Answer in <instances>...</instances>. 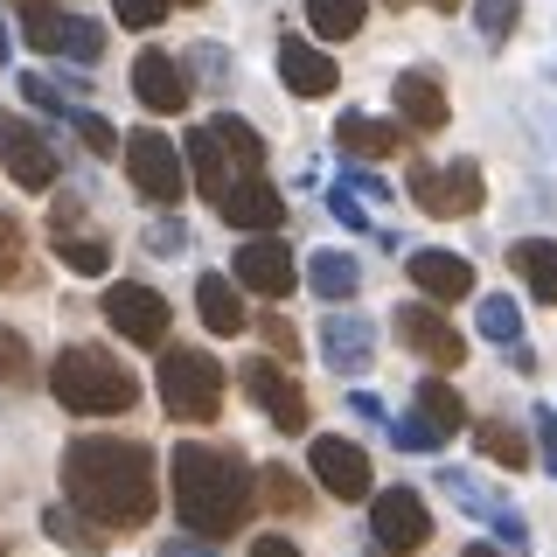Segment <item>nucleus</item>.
<instances>
[{
  "label": "nucleus",
  "mask_w": 557,
  "mask_h": 557,
  "mask_svg": "<svg viewBox=\"0 0 557 557\" xmlns=\"http://www.w3.org/2000/svg\"><path fill=\"white\" fill-rule=\"evenodd\" d=\"M307 286L313 293H321V300H356V286H362V265H356V258H348V251H313L307 258Z\"/></svg>",
  "instance_id": "obj_25"
},
{
  "label": "nucleus",
  "mask_w": 557,
  "mask_h": 557,
  "mask_svg": "<svg viewBox=\"0 0 557 557\" xmlns=\"http://www.w3.org/2000/svg\"><path fill=\"white\" fill-rule=\"evenodd\" d=\"M440 487H446L453 502H460L467 516H481V522H495L502 509H509V502H502V495H487V487H481L474 474H460V467H446V474H440Z\"/></svg>",
  "instance_id": "obj_30"
},
{
  "label": "nucleus",
  "mask_w": 557,
  "mask_h": 557,
  "mask_svg": "<svg viewBox=\"0 0 557 557\" xmlns=\"http://www.w3.org/2000/svg\"><path fill=\"white\" fill-rule=\"evenodd\" d=\"M278 84H286L293 98H327V91L342 84V70H335V57H327L321 42L286 35V42H278Z\"/></svg>",
  "instance_id": "obj_17"
},
{
  "label": "nucleus",
  "mask_w": 557,
  "mask_h": 557,
  "mask_svg": "<svg viewBox=\"0 0 557 557\" xmlns=\"http://www.w3.org/2000/svg\"><path fill=\"white\" fill-rule=\"evenodd\" d=\"M411 418H418V425H432V432H440V446L453 440V432H460L467 425V405H460V391H453V383H440V376H425V383H418V397H411Z\"/></svg>",
  "instance_id": "obj_24"
},
{
  "label": "nucleus",
  "mask_w": 557,
  "mask_h": 557,
  "mask_svg": "<svg viewBox=\"0 0 557 557\" xmlns=\"http://www.w3.org/2000/svg\"><path fill=\"white\" fill-rule=\"evenodd\" d=\"M265 342H272V356H300V348H293V327L278 321V313H272V321H265Z\"/></svg>",
  "instance_id": "obj_49"
},
{
  "label": "nucleus",
  "mask_w": 557,
  "mask_h": 557,
  "mask_svg": "<svg viewBox=\"0 0 557 557\" xmlns=\"http://www.w3.org/2000/svg\"><path fill=\"white\" fill-rule=\"evenodd\" d=\"M495 536H502V544H522L530 530H522V516H516V509H502V516H495Z\"/></svg>",
  "instance_id": "obj_51"
},
{
  "label": "nucleus",
  "mask_w": 557,
  "mask_h": 557,
  "mask_svg": "<svg viewBox=\"0 0 557 557\" xmlns=\"http://www.w3.org/2000/svg\"><path fill=\"white\" fill-rule=\"evenodd\" d=\"M481 335L502 342V348H516V342H522V313H516V300L487 293V300H481Z\"/></svg>",
  "instance_id": "obj_33"
},
{
  "label": "nucleus",
  "mask_w": 557,
  "mask_h": 557,
  "mask_svg": "<svg viewBox=\"0 0 557 557\" xmlns=\"http://www.w3.org/2000/svg\"><path fill=\"white\" fill-rule=\"evenodd\" d=\"M244 174H265V139L244 126V119L216 112L209 126L188 133V182H196L209 202H223Z\"/></svg>",
  "instance_id": "obj_4"
},
{
  "label": "nucleus",
  "mask_w": 557,
  "mask_h": 557,
  "mask_svg": "<svg viewBox=\"0 0 557 557\" xmlns=\"http://www.w3.org/2000/svg\"><path fill=\"white\" fill-rule=\"evenodd\" d=\"M370 536H376V550H391V557H411V550L432 544V516H425V502H418V487H383L370 502Z\"/></svg>",
  "instance_id": "obj_9"
},
{
  "label": "nucleus",
  "mask_w": 557,
  "mask_h": 557,
  "mask_svg": "<svg viewBox=\"0 0 557 557\" xmlns=\"http://www.w3.org/2000/svg\"><path fill=\"white\" fill-rule=\"evenodd\" d=\"M126 182H133L147 202L174 209V202H182V188H188V153H174L168 133L139 126V133L126 139Z\"/></svg>",
  "instance_id": "obj_6"
},
{
  "label": "nucleus",
  "mask_w": 557,
  "mask_h": 557,
  "mask_svg": "<svg viewBox=\"0 0 557 557\" xmlns=\"http://www.w3.org/2000/svg\"><path fill=\"white\" fill-rule=\"evenodd\" d=\"M49 391H57L63 411L77 418H119L139 405V376L112 348H91V342H70L57 362H49Z\"/></svg>",
  "instance_id": "obj_3"
},
{
  "label": "nucleus",
  "mask_w": 557,
  "mask_h": 557,
  "mask_svg": "<svg viewBox=\"0 0 557 557\" xmlns=\"http://www.w3.org/2000/svg\"><path fill=\"white\" fill-rule=\"evenodd\" d=\"M432 8H440V14H453V8H460V0H432Z\"/></svg>",
  "instance_id": "obj_53"
},
{
  "label": "nucleus",
  "mask_w": 557,
  "mask_h": 557,
  "mask_svg": "<svg viewBox=\"0 0 557 557\" xmlns=\"http://www.w3.org/2000/svg\"><path fill=\"white\" fill-rule=\"evenodd\" d=\"M516 22H522V0H474V28H481V42H487V49L509 42Z\"/></svg>",
  "instance_id": "obj_32"
},
{
  "label": "nucleus",
  "mask_w": 557,
  "mask_h": 557,
  "mask_svg": "<svg viewBox=\"0 0 557 557\" xmlns=\"http://www.w3.org/2000/svg\"><path fill=\"white\" fill-rule=\"evenodd\" d=\"M391 98H397V126H405V133H440L453 119V104H446V91H440L432 70H397Z\"/></svg>",
  "instance_id": "obj_18"
},
{
  "label": "nucleus",
  "mask_w": 557,
  "mask_h": 557,
  "mask_svg": "<svg viewBox=\"0 0 557 557\" xmlns=\"http://www.w3.org/2000/svg\"><path fill=\"white\" fill-rule=\"evenodd\" d=\"M536 453H544V467L557 474V411L550 405H536Z\"/></svg>",
  "instance_id": "obj_45"
},
{
  "label": "nucleus",
  "mask_w": 557,
  "mask_h": 557,
  "mask_svg": "<svg viewBox=\"0 0 557 557\" xmlns=\"http://www.w3.org/2000/svg\"><path fill=\"white\" fill-rule=\"evenodd\" d=\"M550 84H557V63H550Z\"/></svg>",
  "instance_id": "obj_55"
},
{
  "label": "nucleus",
  "mask_w": 557,
  "mask_h": 557,
  "mask_svg": "<svg viewBox=\"0 0 557 557\" xmlns=\"http://www.w3.org/2000/svg\"><path fill=\"white\" fill-rule=\"evenodd\" d=\"M104 321H112L133 348L168 342V300L153 286H139V278H119V286L104 293Z\"/></svg>",
  "instance_id": "obj_10"
},
{
  "label": "nucleus",
  "mask_w": 557,
  "mask_h": 557,
  "mask_svg": "<svg viewBox=\"0 0 557 557\" xmlns=\"http://www.w3.org/2000/svg\"><path fill=\"white\" fill-rule=\"evenodd\" d=\"M22 8V35H28V49H42V57H63V28H70V14L57 8V0H14Z\"/></svg>",
  "instance_id": "obj_28"
},
{
  "label": "nucleus",
  "mask_w": 557,
  "mask_h": 557,
  "mask_svg": "<svg viewBox=\"0 0 557 557\" xmlns=\"http://www.w3.org/2000/svg\"><path fill=\"white\" fill-rule=\"evenodd\" d=\"M196 313L209 321V335H244V321H251L244 300H237V286L223 272H202L196 278Z\"/></svg>",
  "instance_id": "obj_22"
},
{
  "label": "nucleus",
  "mask_w": 557,
  "mask_h": 557,
  "mask_svg": "<svg viewBox=\"0 0 557 557\" xmlns=\"http://www.w3.org/2000/svg\"><path fill=\"white\" fill-rule=\"evenodd\" d=\"M147 251H153V258H182V251H188V223H182V216H153V223H147Z\"/></svg>",
  "instance_id": "obj_40"
},
{
  "label": "nucleus",
  "mask_w": 557,
  "mask_h": 557,
  "mask_svg": "<svg viewBox=\"0 0 557 557\" xmlns=\"http://www.w3.org/2000/svg\"><path fill=\"white\" fill-rule=\"evenodd\" d=\"M57 258H63L70 272L98 278L104 265H112V244H104V237H77V231H57Z\"/></svg>",
  "instance_id": "obj_31"
},
{
  "label": "nucleus",
  "mask_w": 557,
  "mask_h": 557,
  "mask_svg": "<svg viewBox=\"0 0 557 557\" xmlns=\"http://www.w3.org/2000/svg\"><path fill=\"white\" fill-rule=\"evenodd\" d=\"M161 405L182 425H209L223 411V362L209 348H168L161 356Z\"/></svg>",
  "instance_id": "obj_5"
},
{
  "label": "nucleus",
  "mask_w": 557,
  "mask_h": 557,
  "mask_svg": "<svg viewBox=\"0 0 557 557\" xmlns=\"http://www.w3.org/2000/svg\"><path fill=\"white\" fill-rule=\"evenodd\" d=\"M362 14H370V0H307V22L321 42H348V35H362Z\"/></svg>",
  "instance_id": "obj_29"
},
{
  "label": "nucleus",
  "mask_w": 557,
  "mask_h": 557,
  "mask_svg": "<svg viewBox=\"0 0 557 557\" xmlns=\"http://www.w3.org/2000/svg\"><path fill=\"white\" fill-rule=\"evenodd\" d=\"M35 376V356H28V342L14 335V327H0V383H28Z\"/></svg>",
  "instance_id": "obj_38"
},
{
  "label": "nucleus",
  "mask_w": 557,
  "mask_h": 557,
  "mask_svg": "<svg viewBox=\"0 0 557 557\" xmlns=\"http://www.w3.org/2000/svg\"><path fill=\"white\" fill-rule=\"evenodd\" d=\"M22 91H28V104H42V112H77V104H70L77 84H57V77H42V70H22Z\"/></svg>",
  "instance_id": "obj_36"
},
{
  "label": "nucleus",
  "mask_w": 557,
  "mask_h": 557,
  "mask_svg": "<svg viewBox=\"0 0 557 557\" xmlns=\"http://www.w3.org/2000/svg\"><path fill=\"white\" fill-rule=\"evenodd\" d=\"M42 536H49V544H63V550H77V557H98L112 530H98V522H77V509H70V502H57V509H42Z\"/></svg>",
  "instance_id": "obj_27"
},
{
  "label": "nucleus",
  "mask_w": 557,
  "mask_h": 557,
  "mask_svg": "<svg viewBox=\"0 0 557 557\" xmlns=\"http://www.w3.org/2000/svg\"><path fill=\"white\" fill-rule=\"evenodd\" d=\"M467 557H509V550H487V544H467Z\"/></svg>",
  "instance_id": "obj_52"
},
{
  "label": "nucleus",
  "mask_w": 557,
  "mask_h": 557,
  "mask_svg": "<svg viewBox=\"0 0 557 557\" xmlns=\"http://www.w3.org/2000/svg\"><path fill=\"white\" fill-rule=\"evenodd\" d=\"M188 70H196L202 84H216V91L237 77V70H231V49H223V42H196V49H188Z\"/></svg>",
  "instance_id": "obj_37"
},
{
  "label": "nucleus",
  "mask_w": 557,
  "mask_h": 557,
  "mask_svg": "<svg viewBox=\"0 0 557 557\" xmlns=\"http://www.w3.org/2000/svg\"><path fill=\"white\" fill-rule=\"evenodd\" d=\"M397 342L411 348V356H425L432 370H460V356H467V342H460V327L446 321V313H432L425 300H411V307H397Z\"/></svg>",
  "instance_id": "obj_12"
},
{
  "label": "nucleus",
  "mask_w": 557,
  "mask_h": 557,
  "mask_svg": "<svg viewBox=\"0 0 557 557\" xmlns=\"http://www.w3.org/2000/svg\"><path fill=\"white\" fill-rule=\"evenodd\" d=\"M63 57H70V63H98V57H104V28H98V22H84V14H70V28H63Z\"/></svg>",
  "instance_id": "obj_35"
},
{
  "label": "nucleus",
  "mask_w": 557,
  "mask_h": 557,
  "mask_svg": "<svg viewBox=\"0 0 557 557\" xmlns=\"http://www.w3.org/2000/svg\"><path fill=\"white\" fill-rule=\"evenodd\" d=\"M327 209L348 223V231H370V209H362V196L356 188H327Z\"/></svg>",
  "instance_id": "obj_42"
},
{
  "label": "nucleus",
  "mask_w": 557,
  "mask_h": 557,
  "mask_svg": "<svg viewBox=\"0 0 557 557\" xmlns=\"http://www.w3.org/2000/svg\"><path fill=\"white\" fill-rule=\"evenodd\" d=\"M405 272H411V286L425 293L432 307H453V300H467V293H474V265H467V258H453V251H411Z\"/></svg>",
  "instance_id": "obj_20"
},
{
  "label": "nucleus",
  "mask_w": 557,
  "mask_h": 557,
  "mask_svg": "<svg viewBox=\"0 0 557 557\" xmlns=\"http://www.w3.org/2000/svg\"><path fill=\"white\" fill-rule=\"evenodd\" d=\"M321 362L335 376H362L376 362V321H362V313H327L321 321Z\"/></svg>",
  "instance_id": "obj_16"
},
{
  "label": "nucleus",
  "mask_w": 557,
  "mask_h": 557,
  "mask_svg": "<svg viewBox=\"0 0 557 557\" xmlns=\"http://www.w3.org/2000/svg\"><path fill=\"white\" fill-rule=\"evenodd\" d=\"M182 8H202V0H182Z\"/></svg>",
  "instance_id": "obj_54"
},
{
  "label": "nucleus",
  "mask_w": 557,
  "mask_h": 557,
  "mask_svg": "<svg viewBox=\"0 0 557 557\" xmlns=\"http://www.w3.org/2000/svg\"><path fill=\"white\" fill-rule=\"evenodd\" d=\"M133 98L147 104V112L174 119L188 98H196V77H188V63H174L168 49H139L133 57Z\"/></svg>",
  "instance_id": "obj_11"
},
{
  "label": "nucleus",
  "mask_w": 557,
  "mask_h": 557,
  "mask_svg": "<svg viewBox=\"0 0 557 557\" xmlns=\"http://www.w3.org/2000/svg\"><path fill=\"white\" fill-rule=\"evenodd\" d=\"M0 168H8V182H22L28 196H49L57 174H63V153L35 119H8V126H0Z\"/></svg>",
  "instance_id": "obj_7"
},
{
  "label": "nucleus",
  "mask_w": 557,
  "mask_h": 557,
  "mask_svg": "<svg viewBox=\"0 0 557 557\" xmlns=\"http://www.w3.org/2000/svg\"><path fill=\"white\" fill-rule=\"evenodd\" d=\"M307 467H313V481H321L335 502H362V495H370V453H362L356 440L321 432V440H313V453H307Z\"/></svg>",
  "instance_id": "obj_13"
},
{
  "label": "nucleus",
  "mask_w": 557,
  "mask_h": 557,
  "mask_svg": "<svg viewBox=\"0 0 557 557\" xmlns=\"http://www.w3.org/2000/svg\"><path fill=\"white\" fill-rule=\"evenodd\" d=\"M258 495H265L278 516H307V487L293 481L286 467H265V474H258Z\"/></svg>",
  "instance_id": "obj_34"
},
{
  "label": "nucleus",
  "mask_w": 557,
  "mask_h": 557,
  "mask_svg": "<svg viewBox=\"0 0 557 557\" xmlns=\"http://www.w3.org/2000/svg\"><path fill=\"white\" fill-rule=\"evenodd\" d=\"M244 391H251V405L265 411L278 432H307V391L278 370V362H244Z\"/></svg>",
  "instance_id": "obj_14"
},
{
  "label": "nucleus",
  "mask_w": 557,
  "mask_h": 557,
  "mask_svg": "<svg viewBox=\"0 0 557 557\" xmlns=\"http://www.w3.org/2000/svg\"><path fill=\"white\" fill-rule=\"evenodd\" d=\"M63 502L98 530H147L161 481L139 440H70L63 446Z\"/></svg>",
  "instance_id": "obj_1"
},
{
  "label": "nucleus",
  "mask_w": 557,
  "mask_h": 557,
  "mask_svg": "<svg viewBox=\"0 0 557 557\" xmlns=\"http://www.w3.org/2000/svg\"><path fill=\"white\" fill-rule=\"evenodd\" d=\"M348 411H356V418H362V425H383V405H376V397H370V391H356V397H348Z\"/></svg>",
  "instance_id": "obj_50"
},
{
  "label": "nucleus",
  "mask_w": 557,
  "mask_h": 557,
  "mask_svg": "<svg viewBox=\"0 0 557 557\" xmlns=\"http://www.w3.org/2000/svg\"><path fill=\"white\" fill-rule=\"evenodd\" d=\"M411 202L425 216H474L487 202V182L474 161H453V168H411Z\"/></svg>",
  "instance_id": "obj_8"
},
{
  "label": "nucleus",
  "mask_w": 557,
  "mask_h": 557,
  "mask_svg": "<svg viewBox=\"0 0 557 557\" xmlns=\"http://www.w3.org/2000/svg\"><path fill=\"white\" fill-rule=\"evenodd\" d=\"M251 557H300L293 536H251Z\"/></svg>",
  "instance_id": "obj_48"
},
{
  "label": "nucleus",
  "mask_w": 557,
  "mask_h": 557,
  "mask_svg": "<svg viewBox=\"0 0 557 557\" xmlns=\"http://www.w3.org/2000/svg\"><path fill=\"white\" fill-rule=\"evenodd\" d=\"M342 188H356V196H376V202L391 196V182H376L370 168H348V174H342Z\"/></svg>",
  "instance_id": "obj_47"
},
{
  "label": "nucleus",
  "mask_w": 557,
  "mask_h": 557,
  "mask_svg": "<svg viewBox=\"0 0 557 557\" xmlns=\"http://www.w3.org/2000/svg\"><path fill=\"white\" fill-rule=\"evenodd\" d=\"M509 272L544 307H557V237H522V244H509Z\"/></svg>",
  "instance_id": "obj_21"
},
{
  "label": "nucleus",
  "mask_w": 557,
  "mask_h": 557,
  "mask_svg": "<svg viewBox=\"0 0 557 557\" xmlns=\"http://www.w3.org/2000/svg\"><path fill=\"white\" fill-rule=\"evenodd\" d=\"M168 481H174V516L188 522L196 536H237L244 516H251V467L223 446H174L168 460Z\"/></svg>",
  "instance_id": "obj_2"
},
{
  "label": "nucleus",
  "mask_w": 557,
  "mask_h": 557,
  "mask_svg": "<svg viewBox=\"0 0 557 557\" xmlns=\"http://www.w3.org/2000/svg\"><path fill=\"white\" fill-rule=\"evenodd\" d=\"M161 557H216V544L188 530V536H168V544H161Z\"/></svg>",
  "instance_id": "obj_46"
},
{
  "label": "nucleus",
  "mask_w": 557,
  "mask_h": 557,
  "mask_svg": "<svg viewBox=\"0 0 557 557\" xmlns=\"http://www.w3.org/2000/svg\"><path fill=\"white\" fill-rule=\"evenodd\" d=\"M474 446H481V460L509 467V474H522V467H536L530 440H522V432L509 425V418H481V425H474Z\"/></svg>",
  "instance_id": "obj_26"
},
{
  "label": "nucleus",
  "mask_w": 557,
  "mask_h": 557,
  "mask_svg": "<svg viewBox=\"0 0 557 557\" xmlns=\"http://www.w3.org/2000/svg\"><path fill=\"white\" fill-rule=\"evenodd\" d=\"M293 278H300V272H293V251H286L278 237H251V244L237 251V286H244V293L286 300V293H293Z\"/></svg>",
  "instance_id": "obj_19"
},
{
  "label": "nucleus",
  "mask_w": 557,
  "mask_h": 557,
  "mask_svg": "<svg viewBox=\"0 0 557 557\" xmlns=\"http://www.w3.org/2000/svg\"><path fill=\"white\" fill-rule=\"evenodd\" d=\"M391 440L405 446V453H432V446H440V432H432V425H418V418H397V425H391Z\"/></svg>",
  "instance_id": "obj_44"
},
{
  "label": "nucleus",
  "mask_w": 557,
  "mask_h": 557,
  "mask_svg": "<svg viewBox=\"0 0 557 557\" xmlns=\"http://www.w3.org/2000/svg\"><path fill=\"white\" fill-rule=\"evenodd\" d=\"M216 216L231 223V231H251V237H272L278 223H286V196L265 182V174H244L231 196L216 202Z\"/></svg>",
  "instance_id": "obj_15"
},
{
  "label": "nucleus",
  "mask_w": 557,
  "mask_h": 557,
  "mask_svg": "<svg viewBox=\"0 0 557 557\" xmlns=\"http://www.w3.org/2000/svg\"><path fill=\"white\" fill-rule=\"evenodd\" d=\"M112 14H119L126 28H153V22L168 14V0H112Z\"/></svg>",
  "instance_id": "obj_43"
},
{
  "label": "nucleus",
  "mask_w": 557,
  "mask_h": 557,
  "mask_svg": "<svg viewBox=\"0 0 557 557\" xmlns=\"http://www.w3.org/2000/svg\"><path fill=\"white\" fill-rule=\"evenodd\" d=\"M70 126H77V139L91 153H119V133H112V119H104V112H84V104H77V112H70Z\"/></svg>",
  "instance_id": "obj_39"
},
{
  "label": "nucleus",
  "mask_w": 557,
  "mask_h": 557,
  "mask_svg": "<svg viewBox=\"0 0 557 557\" xmlns=\"http://www.w3.org/2000/svg\"><path fill=\"white\" fill-rule=\"evenodd\" d=\"M8 278H22V223L0 209V286H8Z\"/></svg>",
  "instance_id": "obj_41"
},
{
  "label": "nucleus",
  "mask_w": 557,
  "mask_h": 557,
  "mask_svg": "<svg viewBox=\"0 0 557 557\" xmlns=\"http://www.w3.org/2000/svg\"><path fill=\"white\" fill-rule=\"evenodd\" d=\"M335 139H342V153H356V161H383V153L405 147V126H383V119H370V112H342Z\"/></svg>",
  "instance_id": "obj_23"
}]
</instances>
